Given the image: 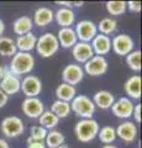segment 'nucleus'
<instances>
[{
    "label": "nucleus",
    "instance_id": "nucleus-41",
    "mask_svg": "<svg viewBox=\"0 0 142 148\" xmlns=\"http://www.w3.org/2000/svg\"><path fill=\"white\" fill-rule=\"evenodd\" d=\"M102 148H117L116 146H114V145H105L104 147H102Z\"/></svg>",
    "mask_w": 142,
    "mask_h": 148
},
{
    "label": "nucleus",
    "instance_id": "nucleus-24",
    "mask_svg": "<svg viewBox=\"0 0 142 148\" xmlns=\"http://www.w3.org/2000/svg\"><path fill=\"white\" fill-rule=\"evenodd\" d=\"M56 96H57V100L71 103V101L77 96V90H75L74 86L63 83V84H59L56 88Z\"/></svg>",
    "mask_w": 142,
    "mask_h": 148
},
{
    "label": "nucleus",
    "instance_id": "nucleus-17",
    "mask_svg": "<svg viewBox=\"0 0 142 148\" xmlns=\"http://www.w3.org/2000/svg\"><path fill=\"white\" fill-rule=\"evenodd\" d=\"M56 37L58 40L59 46L63 48H71L78 42L77 35L72 27H62V29H59L58 35Z\"/></svg>",
    "mask_w": 142,
    "mask_h": 148
},
{
    "label": "nucleus",
    "instance_id": "nucleus-6",
    "mask_svg": "<svg viewBox=\"0 0 142 148\" xmlns=\"http://www.w3.org/2000/svg\"><path fill=\"white\" fill-rule=\"evenodd\" d=\"M74 32L77 35V38L79 40V42L90 43L91 40L98 35V29H97V25L93 21L83 20L77 24Z\"/></svg>",
    "mask_w": 142,
    "mask_h": 148
},
{
    "label": "nucleus",
    "instance_id": "nucleus-25",
    "mask_svg": "<svg viewBox=\"0 0 142 148\" xmlns=\"http://www.w3.org/2000/svg\"><path fill=\"white\" fill-rule=\"evenodd\" d=\"M46 147L48 148H58L59 146L64 145L66 137L63 136L62 132L57 131V130H51L49 132H47V136H46Z\"/></svg>",
    "mask_w": 142,
    "mask_h": 148
},
{
    "label": "nucleus",
    "instance_id": "nucleus-42",
    "mask_svg": "<svg viewBox=\"0 0 142 148\" xmlns=\"http://www.w3.org/2000/svg\"><path fill=\"white\" fill-rule=\"evenodd\" d=\"M58 148H69V147H68V146H66V145H62V146H59Z\"/></svg>",
    "mask_w": 142,
    "mask_h": 148
},
{
    "label": "nucleus",
    "instance_id": "nucleus-2",
    "mask_svg": "<svg viewBox=\"0 0 142 148\" xmlns=\"http://www.w3.org/2000/svg\"><path fill=\"white\" fill-rule=\"evenodd\" d=\"M98 132H99V123L94 119H83L74 127V133L78 141L83 143L93 141L98 136Z\"/></svg>",
    "mask_w": 142,
    "mask_h": 148
},
{
    "label": "nucleus",
    "instance_id": "nucleus-19",
    "mask_svg": "<svg viewBox=\"0 0 142 148\" xmlns=\"http://www.w3.org/2000/svg\"><path fill=\"white\" fill-rule=\"evenodd\" d=\"M114 101H115V98H114V95L108 90L97 91L93 98V103L95 105V108H99L102 110L111 109Z\"/></svg>",
    "mask_w": 142,
    "mask_h": 148
},
{
    "label": "nucleus",
    "instance_id": "nucleus-7",
    "mask_svg": "<svg viewBox=\"0 0 142 148\" xmlns=\"http://www.w3.org/2000/svg\"><path fill=\"white\" fill-rule=\"evenodd\" d=\"M135 43L134 40L129 35L121 34L115 36L111 40V49L119 56H127L130 52L134 51Z\"/></svg>",
    "mask_w": 142,
    "mask_h": 148
},
{
    "label": "nucleus",
    "instance_id": "nucleus-5",
    "mask_svg": "<svg viewBox=\"0 0 142 148\" xmlns=\"http://www.w3.org/2000/svg\"><path fill=\"white\" fill-rule=\"evenodd\" d=\"M1 132L9 138L21 136L25 131V125L22 120L17 116H8L1 121Z\"/></svg>",
    "mask_w": 142,
    "mask_h": 148
},
{
    "label": "nucleus",
    "instance_id": "nucleus-32",
    "mask_svg": "<svg viewBox=\"0 0 142 148\" xmlns=\"http://www.w3.org/2000/svg\"><path fill=\"white\" fill-rule=\"evenodd\" d=\"M105 6H106L108 12L113 16L122 15V14H125L127 9L126 1H108L105 4Z\"/></svg>",
    "mask_w": 142,
    "mask_h": 148
},
{
    "label": "nucleus",
    "instance_id": "nucleus-39",
    "mask_svg": "<svg viewBox=\"0 0 142 148\" xmlns=\"http://www.w3.org/2000/svg\"><path fill=\"white\" fill-rule=\"evenodd\" d=\"M0 148H9V145L5 140H1L0 138Z\"/></svg>",
    "mask_w": 142,
    "mask_h": 148
},
{
    "label": "nucleus",
    "instance_id": "nucleus-38",
    "mask_svg": "<svg viewBox=\"0 0 142 148\" xmlns=\"http://www.w3.org/2000/svg\"><path fill=\"white\" fill-rule=\"evenodd\" d=\"M4 31H5V24H4V21L0 18V37L4 34Z\"/></svg>",
    "mask_w": 142,
    "mask_h": 148
},
{
    "label": "nucleus",
    "instance_id": "nucleus-23",
    "mask_svg": "<svg viewBox=\"0 0 142 148\" xmlns=\"http://www.w3.org/2000/svg\"><path fill=\"white\" fill-rule=\"evenodd\" d=\"M32 27H34L32 18L29 16H21L19 18H16L12 25L14 32L19 36H24L26 34H29V32H31Z\"/></svg>",
    "mask_w": 142,
    "mask_h": 148
},
{
    "label": "nucleus",
    "instance_id": "nucleus-40",
    "mask_svg": "<svg viewBox=\"0 0 142 148\" xmlns=\"http://www.w3.org/2000/svg\"><path fill=\"white\" fill-rule=\"evenodd\" d=\"M5 72H6L5 68H4V67H0V82H1V79L4 78V75H5Z\"/></svg>",
    "mask_w": 142,
    "mask_h": 148
},
{
    "label": "nucleus",
    "instance_id": "nucleus-30",
    "mask_svg": "<svg viewBox=\"0 0 142 148\" xmlns=\"http://www.w3.org/2000/svg\"><path fill=\"white\" fill-rule=\"evenodd\" d=\"M98 137L105 145H110L116 140V131L113 126H104L103 128H99Z\"/></svg>",
    "mask_w": 142,
    "mask_h": 148
},
{
    "label": "nucleus",
    "instance_id": "nucleus-9",
    "mask_svg": "<svg viewBox=\"0 0 142 148\" xmlns=\"http://www.w3.org/2000/svg\"><path fill=\"white\" fill-rule=\"evenodd\" d=\"M21 109L27 117L38 119L45 111V105L38 98H26L21 104Z\"/></svg>",
    "mask_w": 142,
    "mask_h": 148
},
{
    "label": "nucleus",
    "instance_id": "nucleus-27",
    "mask_svg": "<svg viewBox=\"0 0 142 148\" xmlns=\"http://www.w3.org/2000/svg\"><path fill=\"white\" fill-rule=\"evenodd\" d=\"M51 112L56 115L58 119H64L71 114V104L66 103V101L56 100L51 106Z\"/></svg>",
    "mask_w": 142,
    "mask_h": 148
},
{
    "label": "nucleus",
    "instance_id": "nucleus-28",
    "mask_svg": "<svg viewBox=\"0 0 142 148\" xmlns=\"http://www.w3.org/2000/svg\"><path fill=\"white\" fill-rule=\"evenodd\" d=\"M38 121L41 127H43L46 130H53L58 125L59 119L56 115H53L51 111H43V114L38 117Z\"/></svg>",
    "mask_w": 142,
    "mask_h": 148
},
{
    "label": "nucleus",
    "instance_id": "nucleus-16",
    "mask_svg": "<svg viewBox=\"0 0 142 148\" xmlns=\"http://www.w3.org/2000/svg\"><path fill=\"white\" fill-rule=\"evenodd\" d=\"M116 131V137H120L123 142L131 143L136 140L137 137V127L132 121H125L120 123L115 128Z\"/></svg>",
    "mask_w": 142,
    "mask_h": 148
},
{
    "label": "nucleus",
    "instance_id": "nucleus-11",
    "mask_svg": "<svg viewBox=\"0 0 142 148\" xmlns=\"http://www.w3.org/2000/svg\"><path fill=\"white\" fill-rule=\"evenodd\" d=\"M22 92L27 98H37V95L42 90V82L36 75H27L21 82Z\"/></svg>",
    "mask_w": 142,
    "mask_h": 148
},
{
    "label": "nucleus",
    "instance_id": "nucleus-34",
    "mask_svg": "<svg viewBox=\"0 0 142 148\" xmlns=\"http://www.w3.org/2000/svg\"><path fill=\"white\" fill-rule=\"evenodd\" d=\"M141 109H142V105L141 104H137L134 106V111H132V116H134L135 121L141 123Z\"/></svg>",
    "mask_w": 142,
    "mask_h": 148
},
{
    "label": "nucleus",
    "instance_id": "nucleus-35",
    "mask_svg": "<svg viewBox=\"0 0 142 148\" xmlns=\"http://www.w3.org/2000/svg\"><path fill=\"white\" fill-rule=\"evenodd\" d=\"M127 9L132 12H140L141 11V3L140 1H129L126 3Z\"/></svg>",
    "mask_w": 142,
    "mask_h": 148
},
{
    "label": "nucleus",
    "instance_id": "nucleus-10",
    "mask_svg": "<svg viewBox=\"0 0 142 148\" xmlns=\"http://www.w3.org/2000/svg\"><path fill=\"white\" fill-rule=\"evenodd\" d=\"M83 78H84V71L79 64H68L62 72L63 82L72 86L79 84L83 80Z\"/></svg>",
    "mask_w": 142,
    "mask_h": 148
},
{
    "label": "nucleus",
    "instance_id": "nucleus-13",
    "mask_svg": "<svg viewBox=\"0 0 142 148\" xmlns=\"http://www.w3.org/2000/svg\"><path fill=\"white\" fill-rule=\"evenodd\" d=\"M0 89H1L5 94L9 95H14L17 94L21 89V80L17 75H14L12 73L9 71L5 72V75L0 82Z\"/></svg>",
    "mask_w": 142,
    "mask_h": 148
},
{
    "label": "nucleus",
    "instance_id": "nucleus-29",
    "mask_svg": "<svg viewBox=\"0 0 142 148\" xmlns=\"http://www.w3.org/2000/svg\"><path fill=\"white\" fill-rule=\"evenodd\" d=\"M97 29H98V31H100L102 35L109 36L110 34H113V32L116 31L117 22H116V20H114V18H111V17H105L98 24Z\"/></svg>",
    "mask_w": 142,
    "mask_h": 148
},
{
    "label": "nucleus",
    "instance_id": "nucleus-14",
    "mask_svg": "<svg viewBox=\"0 0 142 148\" xmlns=\"http://www.w3.org/2000/svg\"><path fill=\"white\" fill-rule=\"evenodd\" d=\"M72 54L78 63H86L91 57H94V52L90 43L78 42L72 47Z\"/></svg>",
    "mask_w": 142,
    "mask_h": 148
},
{
    "label": "nucleus",
    "instance_id": "nucleus-8",
    "mask_svg": "<svg viewBox=\"0 0 142 148\" xmlns=\"http://www.w3.org/2000/svg\"><path fill=\"white\" fill-rule=\"evenodd\" d=\"M83 71L91 77H100L108 72V61L102 56H94L86 63H84Z\"/></svg>",
    "mask_w": 142,
    "mask_h": 148
},
{
    "label": "nucleus",
    "instance_id": "nucleus-37",
    "mask_svg": "<svg viewBox=\"0 0 142 148\" xmlns=\"http://www.w3.org/2000/svg\"><path fill=\"white\" fill-rule=\"evenodd\" d=\"M8 100H9V96L1 89H0V109L4 108V106L8 104Z\"/></svg>",
    "mask_w": 142,
    "mask_h": 148
},
{
    "label": "nucleus",
    "instance_id": "nucleus-3",
    "mask_svg": "<svg viewBox=\"0 0 142 148\" xmlns=\"http://www.w3.org/2000/svg\"><path fill=\"white\" fill-rule=\"evenodd\" d=\"M37 53L43 58H49L53 54H56L59 49V43L56 35L51 32H46L41 37L37 38V42L35 46Z\"/></svg>",
    "mask_w": 142,
    "mask_h": 148
},
{
    "label": "nucleus",
    "instance_id": "nucleus-20",
    "mask_svg": "<svg viewBox=\"0 0 142 148\" xmlns=\"http://www.w3.org/2000/svg\"><path fill=\"white\" fill-rule=\"evenodd\" d=\"M54 18V12L49 8H38L34 14V20L32 22L38 27H45L49 25Z\"/></svg>",
    "mask_w": 142,
    "mask_h": 148
},
{
    "label": "nucleus",
    "instance_id": "nucleus-15",
    "mask_svg": "<svg viewBox=\"0 0 142 148\" xmlns=\"http://www.w3.org/2000/svg\"><path fill=\"white\" fill-rule=\"evenodd\" d=\"M90 46L93 48L94 56H102L104 57L105 54H108L111 49V40H110L109 36H105L102 34H98L97 36L91 40Z\"/></svg>",
    "mask_w": 142,
    "mask_h": 148
},
{
    "label": "nucleus",
    "instance_id": "nucleus-36",
    "mask_svg": "<svg viewBox=\"0 0 142 148\" xmlns=\"http://www.w3.org/2000/svg\"><path fill=\"white\" fill-rule=\"evenodd\" d=\"M27 142H29L27 148H47L45 143L41 142V141H30V140H27Z\"/></svg>",
    "mask_w": 142,
    "mask_h": 148
},
{
    "label": "nucleus",
    "instance_id": "nucleus-26",
    "mask_svg": "<svg viewBox=\"0 0 142 148\" xmlns=\"http://www.w3.org/2000/svg\"><path fill=\"white\" fill-rule=\"evenodd\" d=\"M17 52L15 41L10 37L1 36L0 37V56L4 57H12Z\"/></svg>",
    "mask_w": 142,
    "mask_h": 148
},
{
    "label": "nucleus",
    "instance_id": "nucleus-1",
    "mask_svg": "<svg viewBox=\"0 0 142 148\" xmlns=\"http://www.w3.org/2000/svg\"><path fill=\"white\" fill-rule=\"evenodd\" d=\"M35 67V58L31 53L27 52H17L12 56L9 72L14 75H21V74H29Z\"/></svg>",
    "mask_w": 142,
    "mask_h": 148
},
{
    "label": "nucleus",
    "instance_id": "nucleus-31",
    "mask_svg": "<svg viewBox=\"0 0 142 148\" xmlns=\"http://www.w3.org/2000/svg\"><path fill=\"white\" fill-rule=\"evenodd\" d=\"M141 51L136 49V51H132L129 54L126 56V63L129 66L130 69H132L134 72H140L141 71Z\"/></svg>",
    "mask_w": 142,
    "mask_h": 148
},
{
    "label": "nucleus",
    "instance_id": "nucleus-18",
    "mask_svg": "<svg viewBox=\"0 0 142 148\" xmlns=\"http://www.w3.org/2000/svg\"><path fill=\"white\" fill-rule=\"evenodd\" d=\"M54 18L57 24L62 27H71L75 21V14L69 8H61L54 12Z\"/></svg>",
    "mask_w": 142,
    "mask_h": 148
},
{
    "label": "nucleus",
    "instance_id": "nucleus-33",
    "mask_svg": "<svg viewBox=\"0 0 142 148\" xmlns=\"http://www.w3.org/2000/svg\"><path fill=\"white\" fill-rule=\"evenodd\" d=\"M46 136H47V130L41 127L40 125L38 126H32L30 128V137H29L30 141H41V142H43Z\"/></svg>",
    "mask_w": 142,
    "mask_h": 148
},
{
    "label": "nucleus",
    "instance_id": "nucleus-22",
    "mask_svg": "<svg viewBox=\"0 0 142 148\" xmlns=\"http://www.w3.org/2000/svg\"><path fill=\"white\" fill-rule=\"evenodd\" d=\"M36 42H37V37H36L32 32H29L24 36H19L17 40L15 41L16 49L19 52H27L31 53V51L35 48Z\"/></svg>",
    "mask_w": 142,
    "mask_h": 148
},
{
    "label": "nucleus",
    "instance_id": "nucleus-12",
    "mask_svg": "<svg viewBox=\"0 0 142 148\" xmlns=\"http://www.w3.org/2000/svg\"><path fill=\"white\" fill-rule=\"evenodd\" d=\"M134 103L129 98H120L114 101L111 106V111L119 119H129L132 116L134 111Z\"/></svg>",
    "mask_w": 142,
    "mask_h": 148
},
{
    "label": "nucleus",
    "instance_id": "nucleus-21",
    "mask_svg": "<svg viewBox=\"0 0 142 148\" xmlns=\"http://www.w3.org/2000/svg\"><path fill=\"white\" fill-rule=\"evenodd\" d=\"M141 86H142V79L140 75H132L125 82L123 89L125 92L132 99H140L141 98Z\"/></svg>",
    "mask_w": 142,
    "mask_h": 148
},
{
    "label": "nucleus",
    "instance_id": "nucleus-4",
    "mask_svg": "<svg viewBox=\"0 0 142 148\" xmlns=\"http://www.w3.org/2000/svg\"><path fill=\"white\" fill-rule=\"evenodd\" d=\"M69 104L71 110L82 119H91L95 112V105L93 100L85 95H77Z\"/></svg>",
    "mask_w": 142,
    "mask_h": 148
}]
</instances>
